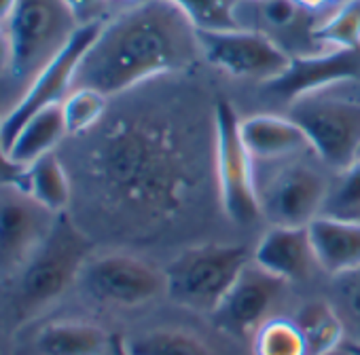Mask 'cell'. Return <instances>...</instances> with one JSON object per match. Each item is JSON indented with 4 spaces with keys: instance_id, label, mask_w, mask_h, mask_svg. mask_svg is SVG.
Returning a JSON list of instances; mask_svg holds the SVG:
<instances>
[{
    "instance_id": "20",
    "label": "cell",
    "mask_w": 360,
    "mask_h": 355,
    "mask_svg": "<svg viewBox=\"0 0 360 355\" xmlns=\"http://www.w3.org/2000/svg\"><path fill=\"white\" fill-rule=\"evenodd\" d=\"M66 125L62 114V104L49 106L41 112H37L13 138V142L7 148L9 159L20 165L28 167L41 156L56 152L58 144L66 138Z\"/></svg>"
},
{
    "instance_id": "37",
    "label": "cell",
    "mask_w": 360,
    "mask_h": 355,
    "mask_svg": "<svg viewBox=\"0 0 360 355\" xmlns=\"http://www.w3.org/2000/svg\"><path fill=\"white\" fill-rule=\"evenodd\" d=\"M261 3H263V0H261Z\"/></svg>"
},
{
    "instance_id": "6",
    "label": "cell",
    "mask_w": 360,
    "mask_h": 355,
    "mask_svg": "<svg viewBox=\"0 0 360 355\" xmlns=\"http://www.w3.org/2000/svg\"><path fill=\"white\" fill-rule=\"evenodd\" d=\"M89 260L87 235L64 214H58L47 239L20 273V307L24 313L41 311L60 300Z\"/></svg>"
},
{
    "instance_id": "22",
    "label": "cell",
    "mask_w": 360,
    "mask_h": 355,
    "mask_svg": "<svg viewBox=\"0 0 360 355\" xmlns=\"http://www.w3.org/2000/svg\"><path fill=\"white\" fill-rule=\"evenodd\" d=\"M127 355H214V351L187 330L159 328L136 336L127 344Z\"/></svg>"
},
{
    "instance_id": "36",
    "label": "cell",
    "mask_w": 360,
    "mask_h": 355,
    "mask_svg": "<svg viewBox=\"0 0 360 355\" xmlns=\"http://www.w3.org/2000/svg\"><path fill=\"white\" fill-rule=\"evenodd\" d=\"M330 355H354V353H352V351H349V349H347V347L343 344V347H341L339 351H335V353H330Z\"/></svg>"
},
{
    "instance_id": "12",
    "label": "cell",
    "mask_w": 360,
    "mask_h": 355,
    "mask_svg": "<svg viewBox=\"0 0 360 355\" xmlns=\"http://www.w3.org/2000/svg\"><path fill=\"white\" fill-rule=\"evenodd\" d=\"M51 214L13 187H0V275L22 273L47 239Z\"/></svg>"
},
{
    "instance_id": "33",
    "label": "cell",
    "mask_w": 360,
    "mask_h": 355,
    "mask_svg": "<svg viewBox=\"0 0 360 355\" xmlns=\"http://www.w3.org/2000/svg\"><path fill=\"white\" fill-rule=\"evenodd\" d=\"M20 5V0H0V26L7 28L9 22L15 15V9Z\"/></svg>"
},
{
    "instance_id": "8",
    "label": "cell",
    "mask_w": 360,
    "mask_h": 355,
    "mask_svg": "<svg viewBox=\"0 0 360 355\" xmlns=\"http://www.w3.org/2000/svg\"><path fill=\"white\" fill-rule=\"evenodd\" d=\"M81 26L64 0H20L7 30L13 43V76L34 79Z\"/></svg>"
},
{
    "instance_id": "13",
    "label": "cell",
    "mask_w": 360,
    "mask_h": 355,
    "mask_svg": "<svg viewBox=\"0 0 360 355\" xmlns=\"http://www.w3.org/2000/svg\"><path fill=\"white\" fill-rule=\"evenodd\" d=\"M284 286L282 279L250 260L221 307L212 313L217 326L236 336H255V332L271 317L274 304L280 300Z\"/></svg>"
},
{
    "instance_id": "35",
    "label": "cell",
    "mask_w": 360,
    "mask_h": 355,
    "mask_svg": "<svg viewBox=\"0 0 360 355\" xmlns=\"http://www.w3.org/2000/svg\"><path fill=\"white\" fill-rule=\"evenodd\" d=\"M345 347H347L354 355H360V344H358V342H345Z\"/></svg>"
},
{
    "instance_id": "15",
    "label": "cell",
    "mask_w": 360,
    "mask_h": 355,
    "mask_svg": "<svg viewBox=\"0 0 360 355\" xmlns=\"http://www.w3.org/2000/svg\"><path fill=\"white\" fill-rule=\"evenodd\" d=\"M252 260L274 277L303 281L318 267L307 227H271L255 248Z\"/></svg>"
},
{
    "instance_id": "4",
    "label": "cell",
    "mask_w": 360,
    "mask_h": 355,
    "mask_svg": "<svg viewBox=\"0 0 360 355\" xmlns=\"http://www.w3.org/2000/svg\"><path fill=\"white\" fill-rule=\"evenodd\" d=\"M250 260L252 254L244 246H193L163 269L167 296L185 309L212 315Z\"/></svg>"
},
{
    "instance_id": "9",
    "label": "cell",
    "mask_w": 360,
    "mask_h": 355,
    "mask_svg": "<svg viewBox=\"0 0 360 355\" xmlns=\"http://www.w3.org/2000/svg\"><path fill=\"white\" fill-rule=\"evenodd\" d=\"M102 26H104V22L81 26L72 34V39L66 43V47L30 81V87L18 100V104L9 112L0 116V138H3L5 148H9V144L13 142L18 131L37 112H41L49 106L62 104L68 98V93L75 89L77 70H79L85 53L94 45V41L98 39Z\"/></svg>"
},
{
    "instance_id": "18",
    "label": "cell",
    "mask_w": 360,
    "mask_h": 355,
    "mask_svg": "<svg viewBox=\"0 0 360 355\" xmlns=\"http://www.w3.org/2000/svg\"><path fill=\"white\" fill-rule=\"evenodd\" d=\"M20 193L49 210L51 214H64L72 199V182L64 161L49 152L24 167L15 187Z\"/></svg>"
},
{
    "instance_id": "11",
    "label": "cell",
    "mask_w": 360,
    "mask_h": 355,
    "mask_svg": "<svg viewBox=\"0 0 360 355\" xmlns=\"http://www.w3.org/2000/svg\"><path fill=\"white\" fill-rule=\"evenodd\" d=\"M202 55L217 68L238 76L252 79L265 85L280 79L288 66L290 55L267 34L255 30H225V32H200Z\"/></svg>"
},
{
    "instance_id": "21",
    "label": "cell",
    "mask_w": 360,
    "mask_h": 355,
    "mask_svg": "<svg viewBox=\"0 0 360 355\" xmlns=\"http://www.w3.org/2000/svg\"><path fill=\"white\" fill-rule=\"evenodd\" d=\"M295 323L305 340L307 355H330L345 344L343 321L330 300L303 302L295 315Z\"/></svg>"
},
{
    "instance_id": "23",
    "label": "cell",
    "mask_w": 360,
    "mask_h": 355,
    "mask_svg": "<svg viewBox=\"0 0 360 355\" xmlns=\"http://www.w3.org/2000/svg\"><path fill=\"white\" fill-rule=\"evenodd\" d=\"M311 36L326 49H358L360 0H341L337 9L311 30Z\"/></svg>"
},
{
    "instance_id": "3",
    "label": "cell",
    "mask_w": 360,
    "mask_h": 355,
    "mask_svg": "<svg viewBox=\"0 0 360 355\" xmlns=\"http://www.w3.org/2000/svg\"><path fill=\"white\" fill-rule=\"evenodd\" d=\"M318 161L339 173L360 156V79L330 83L288 102Z\"/></svg>"
},
{
    "instance_id": "30",
    "label": "cell",
    "mask_w": 360,
    "mask_h": 355,
    "mask_svg": "<svg viewBox=\"0 0 360 355\" xmlns=\"http://www.w3.org/2000/svg\"><path fill=\"white\" fill-rule=\"evenodd\" d=\"M64 3L79 26L104 22L102 15L106 9V0H64Z\"/></svg>"
},
{
    "instance_id": "1",
    "label": "cell",
    "mask_w": 360,
    "mask_h": 355,
    "mask_svg": "<svg viewBox=\"0 0 360 355\" xmlns=\"http://www.w3.org/2000/svg\"><path fill=\"white\" fill-rule=\"evenodd\" d=\"M81 138H87L83 180L115 218L157 231L185 210L198 182V156L195 135L178 110L161 104L108 108Z\"/></svg>"
},
{
    "instance_id": "26",
    "label": "cell",
    "mask_w": 360,
    "mask_h": 355,
    "mask_svg": "<svg viewBox=\"0 0 360 355\" xmlns=\"http://www.w3.org/2000/svg\"><path fill=\"white\" fill-rule=\"evenodd\" d=\"M252 355H307L295 319L269 317L252 336Z\"/></svg>"
},
{
    "instance_id": "5",
    "label": "cell",
    "mask_w": 360,
    "mask_h": 355,
    "mask_svg": "<svg viewBox=\"0 0 360 355\" xmlns=\"http://www.w3.org/2000/svg\"><path fill=\"white\" fill-rule=\"evenodd\" d=\"M261 165L255 163L259 208L271 227H309L324 214L333 187L320 167L303 154Z\"/></svg>"
},
{
    "instance_id": "25",
    "label": "cell",
    "mask_w": 360,
    "mask_h": 355,
    "mask_svg": "<svg viewBox=\"0 0 360 355\" xmlns=\"http://www.w3.org/2000/svg\"><path fill=\"white\" fill-rule=\"evenodd\" d=\"M200 32H225L238 30L240 0H169Z\"/></svg>"
},
{
    "instance_id": "28",
    "label": "cell",
    "mask_w": 360,
    "mask_h": 355,
    "mask_svg": "<svg viewBox=\"0 0 360 355\" xmlns=\"http://www.w3.org/2000/svg\"><path fill=\"white\" fill-rule=\"evenodd\" d=\"M324 214L337 218L360 220V156L354 165L341 171L337 187H333Z\"/></svg>"
},
{
    "instance_id": "31",
    "label": "cell",
    "mask_w": 360,
    "mask_h": 355,
    "mask_svg": "<svg viewBox=\"0 0 360 355\" xmlns=\"http://www.w3.org/2000/svg\"><path fill=\"white\" fill-rule=\"evenodd\" d=\"M0 116H3V112H0ZM24 167L15 165L9 154H7V148L3 144V138H0V187H15L18 178L22 173Z\"/></svg>"
},
{
    "instance_id": "29",
    "label": "cell",
    "mask_w": 360,
    "mask_h": 355,
    "mask_svg": "<svg viewBox=\"0 0 360 355\" xmlns=\"http://www.w3.org/2000/svg\"><path fill=\"white\" fill-rule=\"evenodd\" d=\"M265 20L274 28H286L295 22L299 5L295 0H263L261 3Z\"/></svg>"
},
{
    "instance_id": "17",
    "label": "cell",
    "mask_w": 360,
    "mask_h": 355,
    "mask_svg": "<svg viewBox=\"0 0 360 355\" xmlns=\"http://www.w3.org/2000/svg\"><path fill=\"white\" fill-rule=\"evenodd\" d=\"M318 267L337 277L360 269V220L318 216L307 227Z\"/></svg>"
},
{
    "instance_id": "34",
    "label": "cell",
    "mask_w": 360,
    "mask_h": 355,
    "mask_svg": "<svg viewBox=\"0 0 360 355\" xmlns=\"http://www.w3.org/2000/svg\"><path fill=\"white\" fill-rule=\"evenodd\" d=\"M295 3L299 7H305V9H322V7H328L333 3H337V0H295ZM341 3V0H339Z\"/></svg>"
},
{
    "instance_id": "2",
    "label": "cell",
    "mask_w": 360,
    "mask_h": 355,
    "mask_svg": "<svg viewBox=\"0 0 360 355\" xmlns=\"http://www.w3.org/2000/svg\"><path fill=\"white\" fill-rule=\"evenodd\" d=\"M198 55H202L200 39L189 18L169 0H144L104 22L77 70L75 89L121 95L189 68Z\"/></svg>"
},
{
    "instance_id": "7",
    "label": "cell",
    "mask_w": 360,
    "mask_h": 355,
    "mask_svg": "<svg viewBox=\"0 0 360 355\" xmlns=\"http://www.w3.org/2000/svg\"><path fill=\"white\" fill-rule=\"evenodd\" d=\"M214 121V178L219 201L233 225L248 227L261 218L255 161L240 135V116L227 100L212 108Z\"/></svg>"
},
{
    "instance_id": "14",
    "label": "cell",
    "mask_w": 360,
    "mask_h": 355,
    "mask_svg": "<svg viewBox=\"0 0 360 355\" xmlns=\"http://www.w3.org/2000/svg\"><path fill=\"white\" fill-rule=\"evenodd\" d=\"M349 79H360V47L328 49L316 55L292 58L288 70L267 87L290 102L311 89Z\"/></svg>"
},
{
    "instance_id": "32",
    "label": "cell",
    "mask_w": 360,
    "mask_h": 355,
    "mask_svg": "<svg viewBox=\"0 0 360 355\" xmlns=\"http://www.w3.org/2000/svg\"><path fill=\"white\" fill-rule=\"evenodd\" d=\"M13 72V43L7 28L0 26V76Z\"/></svg>"
},
{
    "instance_id": "10",
    "label": "cell",
    "mask_w": 360,
    "mask_h": 355,
    "mask_svg": "<svg viewBox=\"0 0 360 355\" xmlns=\"http://www.w3.org/2000/svg\"><path fill=\"white\" fill-rule=\"evenodd\" d=\"M79 283L89 298L123 309L140 307L167 294L163 269L127 252L89 256Z\"/></svg>"
},
{
    "instance_id": "24",
    "label": "cell",
    "mask_w": 360,
    "mask_h": 355,
    "mask_svg": "<svg viewBox=\"0 0 360 355\" xmlns=\"http://www.w3.org/2000/svg\"><path fill=\"white\" fill-rule=\"evenodd\" d=\"M106 112H108V95L89 87L72 89L68 98L62 102L66 133L72 138H81L91 129H96L106 116Z\"/></svg>"
},
{
    "instance_id": "19",
    "label": "cell",
    "mask_w": 360,
    "mask_h": 355,
    "mask_svg": "<svg viewBox=\"0 0 360 355\" xmlns=\"http://www.w3.org/2000/svg\"><path fill=\"white\" fill-rule=\"evenodd\" d=\"M108 344V332L83 319L51 321L37 334L41 355H104Z\"/></svg>"
},
{
    "instance_id": "27",
    "label": "cell",
    "mask_w": 360,
    "mask_h": 355,
    "mask_svg": "<svg viewBox=\"0 0 360 355\" xmlns=\"http://www.w3.org/2000/svg\"><path fill=\"white\" fill-rule=\"evenodd\" d=\"M330 302L343 321L345 342L360 344V269L333 277Z\"/></svg>"
},
{
    "instance_id": "16",
    "label": "cell",
    "mask_w": 360,
    "mask_h": 355,
    "mask_svg": "<svg viewBox=\"0 0 360 355\" xmlns=\"http://www.w3.org/2000/svg\"><path fill=\"white\" fill-rule=\"evenodd\" d=\"M240 135L242 142L257 165L261 163H276L284 159H292L305 154L309 142L303 129L290 121L286 114H252L240 121Z\"/></svg>"
}]
</instances>
